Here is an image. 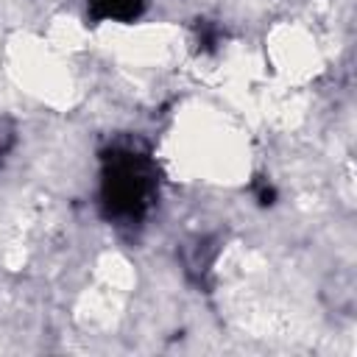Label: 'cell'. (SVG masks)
Listing matches in <instances>:
<instances>
[{
  "mask_svg": "<svg viewBox=\"0 0 357 357\" xmlns=\"http://www.w3.org/2000/svg\"><path fill=\"white\" fill-rule=\"evenodd\" d=\"M159 165L137 134H117L100 148L98 209L106 223L134 231L159 204Z\"/></svg>",
  "mask_w": 357,
  "mask_h": 357,
  "instance_id": "cell-1",
  "label": "cell"
},
{
  "mask_svg": "<svg viewBox=\"0 0 357 357\" xmlns=\"http://www.w3.org/2000/svg\"><path fill=\"white\" fill-rule=\"evenodd\" d=\"M86 11L95 22H134L145 11V0H86Z\"/></svg>",
  "mask_w": 357,
  "mask_h": 357,
  "instance_id": "cell-2",
  "label": "cell"
},
{
  "mask_svg": "<svg viewBox=\"0 0 357 357\" xmlns=\"http://www.w3.org/2000/svg\"><path fill=\"white\" fill-rule=\"evenodd\" d=\"M14 142H17V128H14V123H11L8 117H0V159L14 148Z\"/></svg>",
  "mask_w": 357,
  "mask_h": 357,
  "instance_id": "cell-3",
  "label": "cell"
},
{
  "mask_svg": "<svg viewBox=\"0 0 357 357\" xmlns=\"http://www.w3.org/2000/svg\"><path fill=\"white\" fill-rule=\"evenodd\" d=\"M257 198H259V204H273V198H276V192H273V187L271 184H259V190H257Z\"/></svg>",
  "mask_w": 357,
  "mask_h": 357,
  "instance_id": "cell-4",
  "label": "cell"
}]
</instances>
